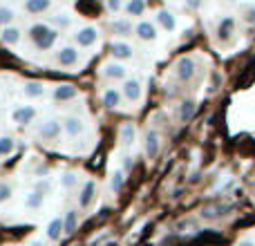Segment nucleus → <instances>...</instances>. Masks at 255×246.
Listing matches in <instances>:
<instances>
[{
	"mask_svg": "<svg viewBox=\"0 0 255 246\" xmlns=\"http://www.w3.org/2000/svg\"><path fill=\"white\" fill-rule=\"evenodd\" d=\"M29 38H31V43H34L36 49L47 52V49H52L54 43H56L58 31L54 29V27L45 25V22H36V25L29 27Z\"/></svg>",
	"mask_w": 255,
	"mask_h": 246,
	"instance_id": "obj_1",
	"label": "nucleus"
},
{
	"mask_svg": "<svg viewBox=\"0 0 255 246\" xmlns=\"http://www.w3.org/2000/svg\"><path fill=\"white\" fill-rule=\"evenodd\" d=\"M175 74H177V79H179L181 83L193 81V76H195V61H193V58H188V56L179 58V61H177V67H175Z\"/></svg>",
	"mask_w": 255,
	"mask_h": 246,
	"instance_id": "obj_2",
	"label": "nucleus"
},
{
	"mask_svg": "<svg viewBox=\"0 0 255 246\" xmlns=\"http://www.w3.org/2000/svg\"><path fill=\"white\" fill-rule=\"evenodd\" d=\"M61 132H63V123L58 121V119H47L40 125V130H38V134H40V139H45V141H56L58 136H61Z\"/></svg>",
	"mask_w": 255,
	"mask_h": 246,
	"instance_id": "obj_3",
	"label": "nucleus"
},
{
	"mask_svg": "<svg viewBox=\"0 0 255 246\" xmlns=\"http://www.w3.org/2000/svg\"><path fill=\"white\" fill-rule=\"evenodd\" d=\"M159 150H161V139H159L157 130H148L145 132V154L148 159L159 157Z\"/></svg>",
	"mask_w": 255,
	"mask_h": 246,
	"instance_id": "obj_4",
	"label": "nucleus"
},
{
	"mask_svg": "<svg viewBox=\"0 0 255 246\" xmlns=\"http://www.w3.org/2000/svg\"><path fill=\"white\" fill-rule=\"evenodd\" d=\"M34 117H36V108H31V106H20L11 112V119H13V123H18V125H27V123H31Z\"/></svg>",
	"mask_w": 255,
	"mask_h": 246,
	"instance_id": "obj_5",
	"label": "nucleus"
},
{
	"mask_svg": "<svg viewBox=\"0 0 255 246\" xmlns=\"http://www.w3.org/2000/svg\"><path fill=\"white\" fill-rule=\"evenodd\" d=\"M231 211V204H213V206H206L202 211V217L206 222H215L220 220V217H224L226 213Z\"/></svg>",
	"mask_w": 255,
	"mask_h": 246,
	"instance_id": "obj_6",
	"label": "nucleus"
},
{
	"mask_svg": "<svg viewBox=\"0 0 255 246\" xmlns=\"http://www.w3.org/2000/svg\"><path fill=\"white\" fill-rule=\"evenodd\" d=\"M94 195H97V184L92 179L85 181L83 188H81V195H79V206L81 208H90L94 202Z\"/></svg>",
	"mask_w": 255,
	"mask_h": 246,
	"instance_id": "obj_7",
	"label": "nucleus"
},
{
	"mask_svg": "<svg viewBox=\"0 0 255 246\" xmlns=\"http://www.w3.org/2000/svg\"><path fill=\"white\" fill-rule=\"evenodd\" d=\"M56 61H58V65H63V67H72L79 63V52H76V47H63L61 52L56 54Z\"/></svg>",
	"mask_w": 255,
	"mask_h": 246,
	"instance_id": "obj_8",
	"label": "nucleus"
},
{
	"mask_svg": "<svg viewBox=\"0 0 255 246\" xmlns=\"http://www.w3.org/2000/svg\"><path fill=\"white\" fill-rule=\"evenodd\" d=\"M99 34L94 27H83V29H79V34H76V43L81 45V47H92L94 43H97Z\"/></svg>",
	"mask_w": 255,
	"mask_h": 246,
	"instance_id": "obj_9",
	"label": "nucleus"
},
{
	"mask_svg": "<svg viewBox=\"0 0 255 246\" xmlns=\"http://www.w3.org/2000/svg\"><path fill=\"white\" fill-rule=\"evenodd\" d=\"M124 97L128 99V101L136 103L141 99V83L136 79H128L124 81Z\"/></svg>",
	"mask_w": 255,
	"mask_h": 246,
	"instance_id": "obj_10",
	"label": "nucleus"
},
{
	"mask_svg": "<svg viewBox=\"0 0 255 246\" xmlns=\"http://www.w3.org/2000/svg\"><path fill=\"white\" fill-rule=\"evenodd\" d=\"M136 36H139L141 40H154L157 38V27L152 25L150 20H141L139 25H136Z\"/></svg>",
	"mask_w": 255,
	"mask_h": 246,
	"instance_id": "obj_11",
	"label": "nucleus"
},
{
	"mask_svg": "<svg viewBox=\"0 0 255 246\" xmlns=\"http://www.w3.org/2000/svg\"><path fill=\"white\" fill-rule=\"evenodd\" d=\"M128 74V70L121 63H108L106 67H103V76H108V79H115V81H124Z\"/></svg>",
	"mask_w": 255,
	"mask_h": 246,
	"instance_id": "obj_12",
	"label": "nucleus"
},
{
	"mask_svg": "<svg viewBox=\"0 0 255 246\" xmlns=\"http://www.w3.org/2000/svg\"><path fill=\"white\" fill-rule=\"evenodd\" d=\"M83 121L79 119V117H67L65 121H63V130L67 132V136H79L81 132H83Z\"/></svg>",
	"mask_w": 255,
	"mask_h": 246,
	"instance_id": "obj_13",
	"label": "nucleus"
},
{
	"mask_svg": "<svg viewBox=\"0 0 255 246\" xmlns=\"http://www.w3.org/2000/svg\"><path fill=\"white\" fill-rule=\"evenodd\" d=\"M45 233H47V238L52 240V242H58V240H61V235L65 233V229H63V220H61V217H54V220L47 224V231H45Z\"/></svg>",
	"mask_w": 255,
	"mask_h": 246,
	"instance_id": "obj_14",
	"label": "nucleus"
},
{
	"mask_svg": "<svg viewBox=\"0 0 255 246\" xmlns=\"http://www.w3.org/2000/svg\"><path fill=\"white\" fill-rule=\"evenodd\" d=\"M76 97H79V90L74 85H58L54 90V99L56 101H70V99H76Z\"/></svg>",
	"mask_w": 255,
	"mask_h": 246,
	"instance_id": "obj_15",
	"label": "nucleus"
},
{
	"mask_svg": "<svg viewBox=\"0 0 255 246\" xmlns=\"http://www.w3.org/2000/svg\"><path fill=\"white\" fill-rule=\"evenodd\" d=\"M235 31V20L231 16H226L224 20L220 22V27H217V34H220V40H229L231 36H233Z\"/></svg>",
	"mask_w": 255,
	"mask_h": 246,
	"instance_id": "obj_16",
	"label": "nucleus"
},
{
	"mask_svg": "<svg viewBox=\"0 0 255 246\" xmlns=\"http://www.w3.org/2000/svg\"><path fill=\"white\" fill-rule=\"evenodd\" d=\"M52 7V0H25V9L29 13H45Z\"/></svg>",
	"mask_w": 255,
	"mask_h": 246,
	"instance_id": "obj_17",
	"label": "nucleus"
},
{
	"mask_svg": "<svg viewBox=\"0 0 255 246\" xmlns=\"http://www.w3.org/2000/svg\"><path fill=\"white\" fill-rule=\"evenodd\" d=\"M101 101H103V106L106 108H117L121 103V92L119 90H115V88H108L106 92H103Z\"/></svg>",
	"mask_w": 255,
	"mask_h": 246,
	"instance_id": "obj_18",
	"label": "nucleus"
},
{
	"mask_svg": "<svg viewBox=\"0 0 255 246\" xmlns=\"http://www.w3.org/2000/svg\"><path fill=\"white\" fill-rule=\"evenodd\" d=\"M0 38H2V43H7V45H18V43H20V29L9 25V27H4V29H2Z\"/></svg>",
	"mask_w": 255,
	"mask_h": 246,
	"instance_id": "obj_19",
	"label": "nucleus"
},
{
	"mask_svg": "<svg viewBox=\"0 0 255 246\" xmlns=\"http://www.w3.org/2000/svg\"><path fill=\"white\" fill-rule=\"evenodd\" d=\"M119 136H121V143L124 145H132L134 143V139H136V127L132 125V123H124V125H121Z\"/></svg>",
	"mask_w": 255,
	"mask_h": 246,
	"instance_id": "obj_20",
	"label": "nucleus"
},
{
	"mask_svg": "<svg viewBox=\"0 0 255 246\" xmlns=\"http://www.w3.org/2000/svg\"><path fill=\"white\" fill-rule=\"evenodd\" d=\"M157 22L163 27L166 31H175L177 22H175V16H172L170 11H166V9H161V11L157 13Z\"/></svg>",
	"mask_w": 255,
	"mask_h": 246,
	"instance_id": "obj_21",
	"label": "nucleus"
},
{
	"mask_svg": "<svg viewBox=\"0 0 255 246\" xmlns=\"http://www.w3.org/2000/svg\"><path fill=\"white\" fill-rule=\"evenodd\" d=\"M25 94L29 99H40L45 94V85L38 81H29V83H25Z\"/></svg>",
	"mask_w": 255,
	"mask_h": 246,
	"instance_id": "obj_22",
	"label": "nucleus"
},
{
	"mask_svg": "<svg viewBox=\"0 0 255 246\" xmlns=\"http://www.w3.org/2000/svg\"><path fill=\"white\" fill-rule=\"evenodd\" d=\"M110 49H112V56H115V58H121V61H126V58L132 56V47H130L128 43H115Z\"/></svg>",
	"mask_w": 255,
	"mask_h": 246,
	"instance_id": "obj_23",
	"label": "nucleus"
},
{
	"mask_svg": "<svg viewBox=\"0 0 255 246\" xmlns=\"http://www.w3.org/2000/svg\"><path fill=\"white\" fill-rule=\"evenodd\" d=\"M43 202H45V195L40 193V190H31L29 195H27V199H25V206L27 208H40L43 206Z\"/></svg>",
	"mask_w": 255,
	"mask_h": 246,
	"instance_id": "obj_24",
	"label": "nucleus"
},
{
	"mask_svg": "<svg viewBox=\"0 0 255 246\" xmlns=\"http://www.w3.org/2000/svg\"><path fill=\"white\" fill-rule=\"evenodd\" d=\"M195 110H197V106H195V101H184L179 108V119L181 121H190L195 117Z\"/></svg>",
	"mask_w": 255,
	"mask_h": 246,
	"instance_id": "obj_25",
	"label": "nucleus"
},
{
	"mask_svg": "<svg viewBox=\"0 0 255 246\" xmlns=\"http://www.w3.org/2000/svg\"><path fill=\"white\" fill-rule=\"evenodd\" d=\"M112 31L119 36H130L132 34V22L130 20H115L112 22Z\"/></svg>",
	"mask_w": 255,
	"mask_h": 246,
	"instance_id": "obj_26",
	"label": "nucleus"
},
{
	"mask_svg": "<svg viewBox=\"0 0 255 246\" xmlns=\"http://www.w3.org/2000/svg\"><path fill=\"white\" fill-rule=\"evenodd\" d=\"M16 148V141L11 136H0V157H7V154L13 152Z\"/></svg>",
	"mask_w": 255,
	"mask_h": 246,
	"instance_id": "obj_27",
	"label": "nucleus"
},
{
	"mask_svg": "<svg viewBox=\"0 0 255 246\" xmlns=\"http://www.w3.org/2000/svg\"><path fill=\"white\" fill-rule=\"evenodd\" d=\"M16 18V11L11 7H0V27H9Z\"/></svg>",
	"mask_w": 255,
	"mask_h": 246,
	"instance_id": "obj_28",
	"label": "nucleus"
},
{
	"mask_svg": "<svg viewBox=\"0 0 255 246\" xmlns=\"http://www.w3.org/2000/svg\"><path fill=\"white\" fill-rule=\"evenodd\" d=\"M76 224H79V217H76L74 211H70V213H67V217L63 220V229H65V233H74Z\"/></svg>",
	"mask_w": 255,
	"mask_h": 246,
	"instance_id": "obj_29",
	"label": "nucleus"
},
{
	"mask_svg": "<svg viewBox=\"0 0 255 246\" xmlns=\"http://www.w3.org/2000/svg\"><path fill=\"white\" fill-rule=\"evenodd\" d=\"M126 9H128V13H130V16H141V13L145 11V2H143V0H130Z\"/></svg>",
	"mask_w": 255,
	"mask_h": 246,
	"instance_id": "obj_30",
	"label": "nucleus"
},
{
	"mask_svg": "<svg viewBox=\"0 0 255 246\" xmlns=\"http://www.w3.org/2000/svg\"><path fill=\"white\" fill-rule=\"evenodd\" d=\"M13 195V188L7 184V181H0V204H4L9 197Z\"/></svg>",
	"mask_w": 255,
	"mask_h": 246,
	"instance_id": "obj_31",
	"label": "nucleus"
},
{
	"mask_svg": "<svg viewBox=\"0 0 255 246\" xmlns=\"http://www.w3.org/2000/svg\"><path fill=\"white\" fill-rule=\"evenodd\" d=\"M110 186H112V190H121V186H124V170H115V172H112Z\"/></svg>",
	"mask_w": 255,
	"mask_h": 246,
	"instance_id": "obj_32",
	"label": "nucleus"
},
{
	"mask_svg": "<svg viewBox=\"0 0 255 246\" xmlns=\"http://www.w3.org/2000/svg\"><path fill=\"white\" fill-rule=\"evenodd\" d=\"M61 184H63V188H72V186H76V175L74 172H65V175L61 177Z\"/></svg>",
	"mask_w": 255,
	"mask_h": 246,
	"instance_id": "obj_33",
	"label": "nucleus"
},
{
	"mask_svg": "<svg viewBox=\"0 0 255 246\" xmlns=\"http://www.w3.org/2000/svg\"><path fill=\"white\" fill-rule=\"evenodd\" d=\"M242 18H244V22H249V25H255V7H244Z\"/></svg>",
	"mask_w": 255,
	"mask_h": 246,
	"instance_id": "obj_34",
	"label": "nucleus"
},
{
	"mask_svg": "<svg viewBox=\"0 0 255 246\" xmlns=\"http://www.w3.org/2000/svg\"><path fill=\"white\" fill-rule=\"evenodd\" d=\"M108 9H110V11H119L121 9V0H108Z\"/></svg>",
	"mask_w": 255,
	"mask_h": 246,
	"instance_id": "obj_35",
	"label": "nucleus"
},
{
	"mask_svg": "<svg viewBox=\"0 0 255 246\" xmlns=\"http://www.w3.org/2000/svg\"><path fill=\"white\" fill-rule=\"evenodd\" d=\"M202 2H204V0H186V4H188L190 9H199V7H202Z\"/></svg>",
	"mask_w": 255,
	"mask_h": 246,
	"instance_id": "obj_36",
	"label": "nucleus"
},
{
	"mask_svg": "<svg viewBox=\"0 0 255 246\" xmlns=\"http://www.w3.org/2000/svg\"><path fill=\"white\" fill-rule=\"evenodd\" d=\"M130 168H132V159L126 157V159H124V170H130Z\"/></svg>",
	"mask_w": 255,
	"mask_h": 246,
	"instance_id": "obj_37",
	"label": "nucleus"
},
{
	"mask_svg": "<svg viewBox=\"0 0 255 246\" xmlns=\"http://www.w3.org/2000/svg\"><path fill=\"white\" fill-rule=\"evenodd\" d=\"M36 190H40V193L45 195V190H47V184H45V181H40V184H36Z\"/></svg>",
	"mask_w": 255,
	"mask_h": 246,
	"instance_id": "obj_38",
	"label": "nucleus"
},
{
	"mask_svg": "<svg viewBox=\"0 0 255 246\" xmlns=\"http://www.w3.org/2000/svg\"><path fill=\"white\" fill-rule=\"evenodd\" d=\"M238 246H255L251 240H242V242H238Z\"/></svg>",
	"mask_w": 255,
	"mask_h": 246,
	"instance_id": "obj_39",
	"label": "nucleus"
},
{
	"mask_svg": "<svg viewBox=\"0 0 255 246\" xmlns=\"http://www.w3.org/2000/svg\"><path fill=\"white\" fill-rule=\"evenodd\" d=\"M29 246H43V244H40V242H31Z\"/></svg>",
	"mask_w": 255,
	"mask_h": 246,
	"instance_id": "obj_40",
	"label": "nucleus"
},
{
	"mask_svg": "<svg viewBox=\"0 0 255 246\" xmlns=\"http://www.w3.org/2000/svg\"><path fill=\"white\" fill-rule=\"evenodd\" d=\"M226 2H233V0H226Z\"/></svg>",
	"mask_w": 255,
	"mask_h": 246,
	"instance_id": "obj_41",
	"label": "nucleus"
}]
</instances>
